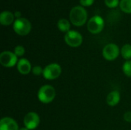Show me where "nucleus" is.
I'll return each instance as SVG.
<instances>
[{
  "instance_id": "nucleus-1",
  "label": "nucleus",
  "mask_w": 131,
  "mask_h": 130,
  "mask_svg": "<svg viewBox=\"0 0 131 130\" xmlns=\"http://www.w3.org/2000/svg\"><path fill=\"white\" fill-rule=\"evenodd\" d=\"M71 22L77 27L83 26L88 19V12L82 6H75L70 11Z\"/></svg>"
},
{
  "instance_id": "nucleus-2",
  "label": "nucleus",
  "mask_w": 131,
  "mask_h": 130,
  "mask_svg": "<svg viewBox=\"0 0 131 130\" xmlns=\"http://www.w3.org/2000/svg\"><path fill=\"white\" fill-rule=\"evenodd\" d=\"M56 97L55 89L49 84L41 87L38 92V98L42 103H51Z\"/></svg>"
},
{
  "instance_id": "nucleus-3",
  "label": "nucleus",
  "mask_w": 131,
  "mask_h": 130,
  "mask_svg": "<svg viewBox=\"0 0 131 130\" xmlns=\"http://www.w3.org/2000/svg\"><path fill=\"white\" fill-rule=\"evenodd\" d=\"M13 29L17 34L25 36L30 33L31 30V24L27 18H19L14 21Z\"/></svg>"
},
{
  "instance_id": "nucleus-4",
  "label": "nucleus",
  "mask_w": 131,
  "mask_h": 130,
  "mask_svg": "<svg viewBox=\"0 0 131 130\" xmlns=\"http://www.w3.org/2000/svg\"><path fill=\"white\" fill-rule=\"evenodd\" d=\"M61 72H62L61 67L58 64L52 63L47 65L44 68L42 75L46 80H52L59 77L60 75L61 74Z\"/></svg>"
},
{
  "instance_id": "nucleus-5",
  "label": "nucleus",
  "mask_w": 131,
  "mask_h": 130,
  "mask_svg": "<svg viewBox=\"0 0 131 130\" xmlns=\"http://www.w3.org/2000/svg\"><path fill=\"white\" fill-rule=\"evenodd\" d=\"M88 30L91 34H96L101 33L104 27V19L99 15H94L90 18L87 25Z\"/></svg>"
},
{
  "instance_id": "nucleus-6",
  "label": "nucleus",
  "mask_w": 131,
  "mask_h": 130,
  "mask_svg": "<svg viewBox=\"0 0 131 130\" xmlns=\"http://www.w3.org/2000/svg\"><path fill=\"white\" fill-rule=\"evenodd\" d=\"M64 41L70 47L78 48L82 44L83 37L77 31H69L64 35Z\"/></svg>"
},
{
  "instance_id": "nucleus-7",
  "label": "nucleus",
  "mask_w": 131,
  "mask_h": 130,
  "mask_svg": "<svg viewBox=\"0 0 131 130\" xmlns=\"http://www.w3.org/2000/svg\"><path fill=\"white\" fill-rule=\"evenodd\" d=\"M18 57L14 52L5 51L0 54V64L5 67H12L18 64Z\"/></svg>"
},
{
  "instance_id": "nucleus-8",
  "label": "nucleus",
  "mask_w": 131,
  "mask_h": 130,
  "mask_svg": "<svg viewBox=\"0 0 131 130\" xmlns=\"http://www.w3.org/2000/svg\"><path fill=\"white\" fill-rule=\"evenodd\" d=\"M121 53L119 47L113 43L107 44L104 46L102 51V55L107 61H114Z\"/></svg>"
},
{
  "instance_id": "nucleus-9",
  "label": "nucleus",
  "mask_w": 131,
  "mask_h": 130,
  "mask_svg": "<svg viewBox=\"0 0 131 130\" xmlns=\"http://www.w3.org/2000/svg\"><path fill=\"white\" fill-rule=\"evenodd\" d=\"M23 123L25 127L29 130H33L38 126L40 123V117L35 112H29L25 116Z\"/></svg>"
},
{
  "instance_id": "nucleus-10",
  "label": "nucleus",
  "mask_w": 131,
  "mask_h": 130,
  "mask_svg": "<svg viewBox=\"0 0 131 130\" xmlns=\"http://www.w3.org/2000/svg\"><path fill=\"white\" fill-rule=\"evenodd\" d=\"M0 130H19L16 121L11 117H3L0 121Z\"/></svg>"
},
{
  "instance_id": "nucleus-11",
  "label": "nucleus",
  "mask_w": 131,
  "mask_h": 130,
  "mask_svg": "<svg viewBox=\"0 0 131 130\" xmlns=\"http://www.w3.org/2000/svg\"><path fill=\"white\" fill-rule=\"evenodd\" d=\"M17 70L22 75L28 74L32 70L31 64L30 61L26 58H21L17 64Z\"/></svg>"
},
{
  "instance_id": "nucleus-12",
  "label": "nucleus",
  "mask_w": 131,
  "mask_h": 130,
  "mask_svg": "<svg viewBox=\"0 0 131 130\" xmlns=\"http://www.w3.org/2000/svg\"><path fill=\"white\" fill-rule=\"evenodd\" d=\"M15 15L8 11H4L0 15V23L2 25H10L14 23Z\"/></svg>"
},
{
  "instance_id": "nucleus-13",
  "label": "nucleus",
  "mask_w": 131,
  "mask_h": 130,
  "mask_svg": "<svg viewBox=\"0 0 131 130\" xmlns=\"http://www.w3.org/2000/svg\"><path fill=\"white\" fill-rule=\"evenodd\" d=\"M121 100V94L119 91L114 90L109 93L107 97V103L110 107H115L117 106Z\"/></svg>"
},
{
  "instance_id": "nucleus-14",
  "label": "nucleus",
  "mask_w": 131,
  "mask_h": 130,
  "mask_svg": "<svg viewBox=\"0 0 131 130\" xmlns=\"http://www.w3.org/2000/svg\"><path fill=\"white\" fill-rule=\"evenodd\" d=\"M58 28L62 32H68L70 31L71 25L70 22L65 18H61L58 21Z\"/></svg>"
},
{
  "instance_id": "nucleus-15",
  "label": "nucleus",
  "mask_w": 131,
  "mask_h": 130,
  "mask_svg": "<svg viewBox=\"0 0 131 130\" xmlns=\"http://www.w3.org/2000/svg\"><path fill=\"white\" fill-rule=\"evenodd\" d=\"M121 54L123 58H124L127 61H130L131 59V44H124L121 50Z\"/></svg>"
},
{
  "instance_id": "nucleus-16",
  "label": "nucleus",
  "mask_w": 131,
  "mask_h": 130,
  "mask_svg": "<svg viewBox=\"0 0 131 130\" xmlns=\"http://www.w3.org/2000/svg\"><path fill=\"white\" fill-rule=\"evenodd\" d=\"M119 5L122 11L131 14V0H121Z\"/></svg>"
},
{
  "instance_id": "nucleus-17",
  "label": "nucleus",
  "mask_w": 131,
  "mask_h": 130,
  "mask_svg": "<svg viewBox=\"0 0 131 130\" xmlns=\"http://www.w3.org/2000/svg\"><path fill=\"white\" fill-rule=\"evenodd\" d=\"M123 72L127 77H131V60L127 61L123 65Z\"/></svg>"
},
{
  "instance_id": "nucleus-18",
  "label": "nucleus",
  "mask_w": 131,
  "mask_h": 130,
  "mask_svg": "<svg viewBox=\"0 0 131 130\" xmlns=\"http://www.w3.org/2000/svg\"><path fill=\"white\" fill-rule=\"evenodd\" d=\"M14 53L17 57H21L25 54V49L23 46L21 45H18L14 49Z\"/></svg>"
},
{
  "instance_id": "nucleus-19",
  "label": "nucleus",
  "mask_w": 131,
  "mask_h": 130,
  "mask_svg": "<svg viewBox=\"0 0 131 130\" xmlns=\"http://www.w3.org/2000/svg\"><path fill=\"white\" fill-rule=\"evenodd\" d=\"M104 3L108 8H116L118 5H120L119 0H104Z\"/></svg>"
},
{
  "instance_id": "nucleus-20",
  "label": "nucleus",
  "mask_w": 131,
  "mask_h": 130,
  "mask_svg": "<svg viewBox=\"0 0 131 130\" xmlns=\"http://www.w3.org/2000/svg\"><path fill=\"white\" fill-rule=\"evenodd\" d=\"M43 70H44V69H42V67L41 66H35L34 67H32L31 71L34 75L39 76L41 74H43Z\"/></svg>"
},
{
  "instance_id": "nucleus-21",
  "label": "nucleus",
  "mask_w": 131,
  "mask_h": 130,
  "mask_svg": "<svg viewBox=\"0 0 131 130\" xmlns=\"http://www.w3.org/2000/svg\"><path fill=\"white\" fill-rule=\"evenodd\" d=\"M94 0H80V3L82 6H91L93 5Z\"/></svg>"
},
{
  "instance_id": "nucleus-22",
  "label": "nucleus",
  "mask_w": 131,
  "mask_h": 130,
  "mask_svg": "<svg viewBox=\"0 0 131 130\" xmlns=\"http://www.w3.org/2000/svg\"><path fill=\"white\" fill-rule=\"evenodd\" d=\"M124 120L127 123H131V111H127L124 114Z\"/></svg>"
},
{
  "instance_id": "nucleus-23",
  "label": "nucleus",
  "mask_w": 131,
  "mask_h": 130,
  "mask_svg": "<svg viewBox=\"0 0 131 130\" xmlns=\"http://www.w3.org/2000/svg\"><path fill=\"white\" fill-rule=\"evenodd\" d=\"M14 15H15V17H16L17 18H21V12L20 11H15V13Z\"/></svg>"
},
{
  "instance_id": "nucleus-24",
  "label": "nucleus",
  "mask_w": 131,
  "mask_h": 130,
  "mask_svg": "<svg viewBox=\"0 0 131 130\" xmlns=\"http://www.w3.org/2000/svg\"><path fill=\"white\" fill-rule=\"evenodd\" d=\"M19 130H29V129H27L26 127H22V128L19 129Z\"/></svg>"
}]
</instances>
